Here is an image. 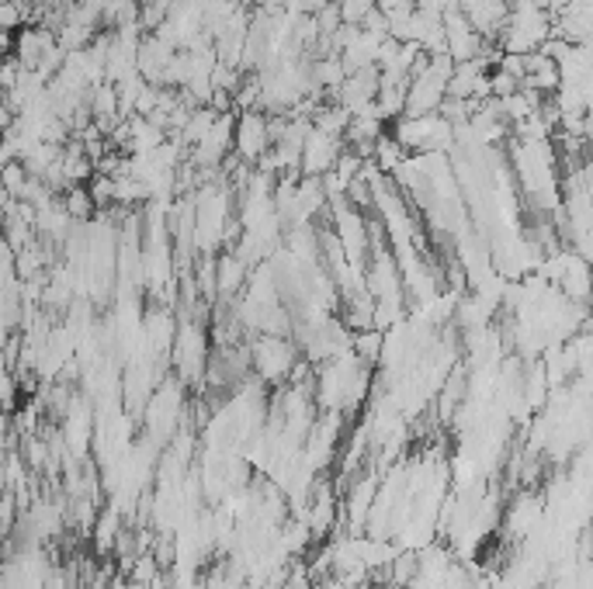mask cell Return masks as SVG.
<instances>
[{
	"mask_svg": "<svg viewBox=\"0 0 593 589\" xmlns=\"http://www.w3.org/2000/svg\"><path fill=\"white\" fill-rule=\"evenodd\" d=\"M268 115L261 112H237V129H233V157L240 164H257L268 152Z\"/></svg>",
	"mask_w": 593,
	"mask_h": 589,
	"instance_id": "cell-1",
	"label": "cell"
},
{
	"mask_svg": "<svg viewBox=\"0 0 593 589\" xmlns=\"http://www.w3.org/2000/svg\"><path fill=\"white\" fill-rule=\"evenodd\" d=\"M341 152H344V139H333V136L309 125V133L302 139V152H299V173L302 177H323V173H330L333 164H337Z\"/></svg>",
	"mask_w": 593,
	"mask_h": 589,
	"instance_id": "cell-2",
	"label": "cell"
},
{
	"mask_svg": "<svg viewBox=\"0 0 593 589\" xmlns=\"http://www.w3.org/2000/svg\"><path fill=\"white\" fill-rule=\"evenodd\" d=\"M253 365L264 381H281L295 365V347L285 337H271V333H264L253 347Z\"/></svg>",
	"mask_w": 593,
	"mask_h": 589,
	"instance_id": "cell-3",
	"label": "cell"
},
{
	"mask_svg": "<svg viewBox=\"0 0 593 589\" xmlns=\"http://www.w3.org/2000/svg\"><path fill=\"white\" fill-rule=\"evenodd\" d=\"M378 475H372V469L361 475V478H354V485L347 490V503H344V509H347V524H351V530H365V520H368V509H372V499H375V490H378Z\"/></svg>",
	"mask_w": 593,
	"mask_h": 589,
	"instance_id": "cell-4",
	"label": "cell"
},
{
	"mask_svg": "<svg viewBox=\"0 0 593 589\" xmlns=\"http://www.w3.org/2000/svg\"><path fill=\"white\" fill-rule=\"evenodd\" d=\"M541 524V499L538 496H521L518 503L510 506L507 514V534L518 537V541H524V537H531Z\"/></svg>",
	"mask_w": 593,
	"mask_h": 589,
	"instance_id": "cell-5",
	"label": "cell"
},
{
	"mask_svg": "<svg viewBox=\"0 0 593 589\" xmlns=\"http://www.w3.org/2000/svg\"><path fill=\"white\" fill-rule=\"evenodd\" d=\"M247 281V261H240L233 250H226L216 257V292L219 295H237Z\"/></svg>",
	"mask_w": 593,
	"mask_h": 589,
	"instance_id": "cell-6",
	"label": "cell"
},
{
	"mask_svg": "<svg viewBox=\"0 0 593 589\" xmlns=\"http://www.w3.org/2000/svg\"><path fill=\"white\" fill-rule=\"evenodd\" d=\"M341 11V24H361L372 11H375V0H333Z\"/></svg>",
	"mask_w": 593,
	"mask_h": 589,
	"instance_id": "cell-7",
	"label": "cell"
}]
</instances>
